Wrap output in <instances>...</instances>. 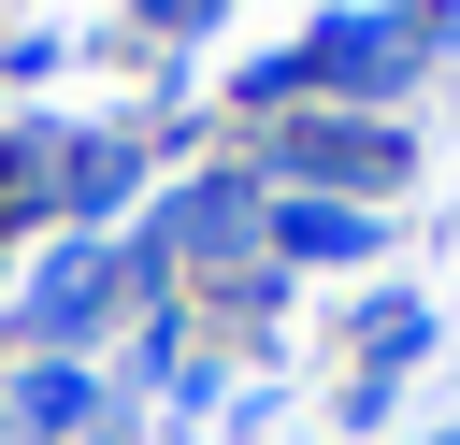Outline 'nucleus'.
I'll use <instances>...</instances> for the list:
<instances>
[{"label": "nucleus", "mask_w": 460, "mask_h": 445, "mask_svg": "<svg viewBox=\"0 0 460 445\" xmlns=\"http://www.w3.org/2000/svg\"><path fill=\"white\" fill-rule=\"evenodd\" d=\"M288 244H302V258H359L374 215H345V201H288Z\"/></svg>", "instance_id": "obj_1"}, {"label": "nucleus", "mask_w": 460, "mask_h": 445, "mask_svg": "<svg viewBox=\"0 0 460 445\" xmlns=\"http://www.w3.org/2000/svg\"><path fill=\"white\" fill-rule=\"evenodd\" d=\"M14 416H29V431H58V416H86V373H29V388H14Z\"/></svg>", "instance_id": "obj_2"}]
</instances>
